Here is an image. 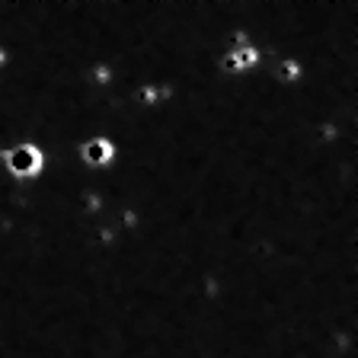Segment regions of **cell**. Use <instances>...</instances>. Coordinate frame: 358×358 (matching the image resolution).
<instances>
[{
  "label": "cell",
  "mask_w": 358,
  "mask_h": 358,
  "mask_svg": "<svg viewBox=\"0 0 358 358\" xmlns=\"http://www.w3.org/2000/svg\"><path fill=\"white\" fill-rule=\"evenodd\" d=\"M7 67H10V48H7L3 42H0V74H3Z\"/></svg>",
  "instance_id": "cell-3"
},
{
  "label": "cell",
  "mask_w": 358,
  "mask_h": 358,
  "mask_svg": "<svg viewBox=\"0 0 358 358\" xmlns=\"http://www.w3.org/2000/svg\"><path fill=\"white\" fill-rule=\"evenodd\" d=\"M0 164H3V173L16 182H38L48 166V154L38 141H16L3 150Z\"/></svg>",
  "instance_id": "cell-1"
},
{
  "label": "cell",
  "mask_w": 358,
  "mask_h": 358,
  "mask_svg": "<svg viewBox=\"0 0 358 358\" xmlns=\"http://www.w3.org/2000/svg\"><path fill=\"white\" fill-rule=\"evenodd\" d=\"M77 157H80V164L93 173H106L112 164H115V157H119V148L112 141L109 134H87L80 144H77Z\"/></svg>",
  "instance_id": "cell-2"
}]
</instances>
